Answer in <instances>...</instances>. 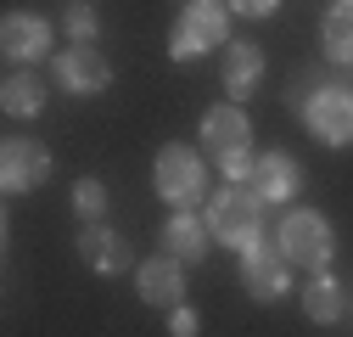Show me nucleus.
<instances>
[{"mask_svg":"<svg viewBox=\"0 0 353 337\" xmlns=\"http://www.w3.org/2000/svg\"><path fill=\"white\" fill-rule=\"evenodd\" d=\"M208 231H213V242H225V247H236V253L258 247V236H263V202H258V191H241V186L213 191Z\"/></svg>","mask_w":353,"mask_h":337,"instance_id":"obj_1","label":"nucleus"},{"mask_svg":"<svg viewBox=\"0 0 353 337\" xmlns=\"http://www.w3.org/2000/svg\"><path fill=\"white\" fill-rule=\"evenodd\" d=\"M292 113H303V124L325 146H353V96L342 84H314L308 96L292 90Z\"/></svg>","mask_w":353,"mask_h":337,"instance_id":"obj_2","label":"nucleus"},{"mask_svg":"<svg viewBox=\"0 0 353 337\" xmlns=\"http://www.w3.org/2000/svg\"><path fill=\"white\" fill-rule=\"evenodd\" d=\"M152 180H157V197L163 202H174L180 214H191V202H202V191H208V168H202V157L191 146L168 141L157 152V163H152Z\"/></svg>","mask_w":353,"mask_h":337,"instance_id":"obj_3","label":"nucleus"},{"mask_svg":"<svg viewBox=\"0 0 353 337\" xmlns=\"http://www.w3.org/2000/svg\"><path fill=\"white\" fill-rule=\"evenodd\" d=\"M331 247H336V236H331L325 214H314V208H292V214L281 220V259H286V264L325 270Z\"/></svg>","mask_w":353,"mask_h":337,"instance_id":"obj_4","label":"nucleus"},{"mask_svg":"<svg viewBox=\"0 0 353 337\" xmlns=\"http://www.w3.org/2000/svg\"><path fill=\"white\" fill-rule=\"evenodd\" d=\"M230 34V6H208V0H196V6L180 12V23H174V39H168V57L174 62H191L213 46H225Z\"/></svg>","mask_w":353,"mask_h":337,"instance_id":"obj_5","label":"nucleus"},{"mask_svg":"<svg viewBox=\"0 0 353 337\" xmlns=\"http://www.w3.org/2000/svg\"><path fill=\"white\" fill-rule=\"evenodd\" d=\"M202 146L219 157V168L236 163V157H252V152H247V146H252V124H247V113H241L236 102L202 113Z\"/></svg>","mask_w":353,"mask_h":337,"instance_id":"obj_6","label":"nucleus"},{"mask_svg":"<svg viewBox=\"0 0 353 337\" xmlns=\"http://www.w3.org/2000/svg\"><path fill=\"white\" fill-rule=\"evenodd\" d=\"M46 180H51V152L39 141H6L0 146V186H6L12 197L39 191Z\"/></svg>","mask_w":353,"mask_h":337,"instance_id":"obj_7","label":"nucleus"},{"mask_svg":"<svg viewBox=\"0 0 353 337\" xmlns=\"http://www.w3.org/2000/svg\"><path fill=\"white\" fill-rule=\"evenodd\" d=\"M241 287H247V298H258V304H275V298H286V287H292V276H286V259H281V247H247L241 253Z\"/></svg>","mask_w":353,"mask_h":337,"instance_id":"obj_8","label":"nucleus"},{"mask_svg":"<svg viewBox=\"0 0 353 337\" xmlns=\"http://www.w3.org/2000/svg\"><path fill=\"white\" fill-rule=\"evenodd\" d=\"M0 51H6L12 68H28L39 57H51V23H39L28 12H6V23H0Z\"/></svg>","mask_w":353,"mask_h":337,"instance_id":"obj_9","label":"nucleus"},{"mask_svg":"<svg viewBox=\"0 0 353 337\" xmlns=\"http://www.w3.org/2000/svg\"><path fill=\"white\" fill-rule=\"evenodd\" d=\"M135 287H141V298L152 309H180L185 304V270H180V259H168V253H157V259H146L135 270Z\"/></svg>","mask_w":353,"mask_h":337,"instance_id":"obj_10","label":"nucleus"},{"mask_svg":"<svg viewBox=\"0 0 353 337\" xmlns=\"http://www.w3.org/2000/svg\"><path fill=\"white\" fill-rule=\"evenodd\" d=\"M57 79H62V90H73V96H96V90L112 84V68H107V57L96 46H73V51L57 57Z\"/></svg>","mask_w":353,"mask_h":337,"instance_id":"obj_11","label":"nucleus"},{"mask_svg":"<svg viewBox=\"0 0 353 337\" xmlns=\"http://www.w3.org/2000/svg\"><path fill=\"white\" fill-rule=\"evenodd\" d=\"M252 191H258V202H292V197L303 191V168H297V157H286V152H263L258 168H252Z\"/></svg>","mask_w":353,"mask_h":337,"instance_id":"obj_12","label":"nucleus"},{"mask_svg":"<svg viewBox=\"0 0 353 337\" xmlns=\"http://www.w3.org/2000/svg\"><path fill=\"white\" fill-rule=\"evenodd\" d=\"M79 259L101 276H118V270H129V236H118L112 225H90V231H79Z\"/></svg>","mask_w":353,"mask_h":337,"instance_id":"obj_13","label":"nucleus"},{"mask_svg":"<svg viewBox=\"0 0 353 337\" xmlns=\"http://www.w3.org/2000/svg\"><path fill=\"white\" fill-rule=\"evenodd\" d=\"M208 220H196V214H174L168 225H163V247H168V259H180V264H196V259H208Z\"/></svg>","mask_w":353,"mask_h":337,"instance_id":"obj_14","label":"nucleus"},{"mask_svg":"<svg viewBox=\"0 0 353 337\" xmlns=\"http://www.w3.org/2000/svg\"><path fill=\"white\" fill-rule=\"evenodd\" d=\"M303 315L308 320H320V326H331V320H342L347 315V292H342V281L336 276H314V281H303Z\"/></svg>","mask_w":353,"mask_h":337,"instance_id":"obj_15","label":"nucleus"},{"mask_svg":"<svg viewBox=\"0 0 353 337\" xmlns=\"http://www.w3.org/2000/svg\"><path fill=\"white\" fill-rule=\"evenodd\" d=\"M0 102H6V113H12V118H34L39 107H46V84H39L28 68H12V73H6V84H0Z\"/></svg>","mask_w":353,"mask_h":337,"instance_id":"obj_16","label":"nucleus"},{"mask_svg":"<svg viewBox=\"0 0 353 337\" xmlns=\"http://www.w3.org/2000/svg\"><path fill=\"white\" fill-rule=\"evenodd\" d=\"M320 46L331 62H353V0H336L320 23Z\"/></svg>","mask_w":353,"mask_h":337,"instance_id":"obj_17","label":"nucleus"},{"mask_svg":"<svg viewBox=\"0 0 353 337\" xmlns=\"http://www.w3.org/2000/svg\"><path fill=\"white\" fill-rule=\"evenodd\" d=\"M258 73H263V51H258V46H230V51H225V90H230L236 102L258 84Z\"/></svg>","mask_w":353,"mask_h":337,"instance_id":"obj_18","label":"nucleus"},{"mask_svg":"<svg viewBox=\"0 0 353 337\" xmlns=\"http://www.w3.org/2000/svg\"><path fill=\"white\" fill-rule=\"evenodd\" d=\"M73 208H79L84 220H96V225H101V214H107V186H101L96 175H84V180L73 186Z\"/></svg>","mask_w":353,"mask_h":337,"instance_id":"obj_19","label":"nucleus"},{"mask_svg":"<svg viewBox=\"0 0 353 337\" xmlns=\"http://www.w3.org/2000/svg\"><path fill=\"white\" fill-rule=\"evenodd\" d=\"M62 28L73 34V46H90V39H96V6H68Z\"/></svg>","mask_w":353,"mask_h":337,"instance_id":"obj_20","label":"nucleus"},{"mask_svg":"<svg viewBox=\"0 0 353 337\" xmlns=\"http://www.w3.org/2000/svg\"><path fill=\"white\" fill-rule=\"evenodd\" d=\"M196 326H202V320H196V309H191V304H180V309L168 315V331H174V337H196Z\"/></svg>","mask_w":353,"mask_h":337,"instance_id":"obj_21","label":"nucleus"},{"mask_svg":"<svg viewBox=\"0 0 353 337\" xmlns=\"http://www.w3.org/2000/svg\"><path fill=\"white\" fill-rule=\"evenodd\" d=\"M230 12H241V17H270L275 0H258V6H252V0H241V6H230Z\"/></svg>","mask_w":353,"mask_h":337,"instance_id":"obj_22","label":"nucleus"}]
</instances>
